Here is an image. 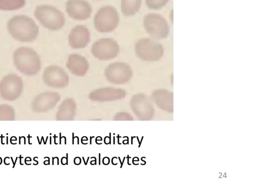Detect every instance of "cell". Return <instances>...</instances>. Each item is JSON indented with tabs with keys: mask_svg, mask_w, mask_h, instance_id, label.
Returning a JSON list of instances; mask_svg holds the SVG:
<instances>
[{
	"mask_svg": "<svg viewBox=\"0 0 258 193\" xmlns=\"http://www.w3.org/2000/svg\"><path fill=\"white\" fill-rule=\"evenodd\" d=\"M7 28L13 38L22 42L35 41L39 32L35 22L24 15H18L10 18L7 22Z\"/></svg>",
	"mask_w": 258,
	"mask_h": 193,
	"instance_id": "1",
	"label": "cell"
},
{
	"mask_svg": "<svg viewBox=\"0 0 258 193\" xmlns=\"http://www.w3.org/2000/svg\"><path fill=\"white\" fill-rule=\"evenodd\" d=\"M13 60L17 70L25 75H36L41 67L39 55L29 47H20L16 49L13 54Z\"/></svg>",
	"mask_w": 258,
	"mask_h": 193,
	"instance_id": "2",
	"label": "cell"
},
{
	"mask_svg": "<svg viewBox=\"0 0 258 193\" xmlns=\"http://www.w3.org/2000/svg\"><path fill=\"white\" fill-rule=\"evenodd\" d=\"M34 15L43 27L49 30H58L65 24L63 14L51 5H41L36 6Z\"/></svg>",
	"mask_w": 258,
	"mask_h": 193,
	"instance_id": "3",
	"label": "cell"
},
{
	"mask_svg": "<svg viewBox=\"0 0 258 193\" xmlns=\"http://www.w3.org/2000/svg\"><path fill=\"white\" fill-rule=\"evenodd\" d=\"M119 15L117 10L111 6L101 8L94 17V26L101 33L114 31L119 23Z\"/></svg>",
	"mask_w": 258,
	"mask_h": 193,
	"instance_id": "4",
	"label": "cell"
},
{
	"mask_svg": "<svg viewBox=\"0 0 258 193\" xmlns=\"http://www.w3.org/2000/svg\"><path fill=\"white\" fill-rule=\"evenodd\" d=\"M135 49L137 56L143 61H157L164 53L162 45L150 38L139 40L135 44Z\"/></svg>",
	"mask_w": 258,
	"mask_h": 193,
	"instance_id": "5",
	"label": "cell"
},
{
	"mask_svg": "<svg viewBox=\"0 0 258 193\" xmlns=\"http://www.w3.org/2000/svg\"><path fill=\"white\" fill-rule=\"evenodd\" d=\"M22 89V79L16 74H9L0 81V95L4 100H16L20 96Z\"/></svg>",
	"mask_w": 258,
	"mask_h": 193,
	"instance_id": "6",
	"label": "cell"
},
{
	"mask_svg": "<svg viewBox=\"0 0 258 193\" xmlns=\"http://www.w3.org/2000/svg\"><path fill=\"white\" fill-rule=\"evenodd\" d=\"M144 26L150 36L155 39L166 38L169 33V27L166 20L160 15L149 14L144 18Z\"/></svg>",
	"mask_w": 258,
	"mask_h": 193,
	"instance_id": "7",
	"label": "cell"
},
{
	"mask_svg": "<svg viewBox=\"0 0 258 193\" xmlns=\"http://www.w3.org/2000/svg\"><path fill=\"white\" fill-rule=\"evenodd\" d=\"M105 76L108 81L116 84H124L132 78L131 67L124 62H116L110 64L105 69Z\"/></svg>",
	"mask_w": 258,
	"mask_h": 193,
	"instance_id": "8",
	"label": "cell"
},
{
	"mask_svg": "<svg viewBox=\"0 0 258 193\" xmlns=\"http://www.w3.org/2000/svg\"><path fill=\"white\" fill-rule=\"evenodd\" d=\"M119 51L117 42L111 38H101L92 46L93 55L99 60H109L115 58Z\"/></svg>",
	"mask_w": 258,
	"mask_h": 193,
	"instance_id": "9",
	"label": "cell"
},
{
	"mask_svg": "<svg viewBox=\"0 0 258 193\" xmlns=\"http://www.w3.org/2000/svg\"><path fill=\"white\" fill-rule=\"evenodd\" d=\"M42 79L45 84L53 87H64L69 83L68 74L62 67L55 65L45 68Z\"/></svg>",
	"mask_w": 258,
	"mask_h": 193,
	"instance_id": "10",
	"label": "cell"
},
{
	"mask_svg": "<svg viewBox=\"0 0 258 193\" xmlns=\"http://www.w3.org/2000/svg\"><path fill=\"white\" fill-rule=\"evenodd\" d=\"M66 11L70 17L76 20H86L92 14L90 4L85 0H68Z\"/></svg>",
	"mask_w": 258,
	"mask_h": 193,
	"instance_id": "11",
	"label": "cell"
},
{
	"mask_svg": "<svg viewBox=\"0 0 258 193\" xmlns=\"http://www.w3.org/2000/svg\"><path fill=\"white\" fill-rule=\"evenodd\" d=\"M68 40L69 46L72 48H84L90 42V31L85 26L77 25L71 30Z\"/></svg>",
	"mask_w": 258,
	"mask_h": 193,
	"instance_id": "12",
	"label": "cell"
},
{
	"mask_svg": "<svg viewBox=\"0 0 258 193\" xmlns=\"http://www.w3.org/2000/svg\"><path fill=\"white\" fill-rule=\"evenodd\" d=\"M66 66L74 75L83 76L87 73L89 64L84 56L78 54H72L69 55Z\"/></svg>",
	"mask_w": 258,
	"mask_h": 193,
	"instance_id": "13",
	"label": "cell"
},
{
	"mask_svg": "<svg viewBox=\"0 0 258 193\" xmlns=\"http://www.w3.org/2000/svg\"><path fill=\"white\" fill-rule=\"evenodd\" d=\"M125 91L111 87L102 88L91 92L89 98L96 101H110L124 98Z\"/></svg>",
	"mask_w": 258,
	"mask_h": 193,
	"instance_id": "14",
	"label": "cell"
},
{
	"mask_svg": "<svg viewBox=\"0 0 258 193\" xmlns=\"http://www.w3.org/2000/svg\"><path fill=\"white\" fill-rule=\"evenodd\" d=\"M60 95L57 92H44L37 95L32 102L36 111L51 109L59 101Z\"/></svg>",
	"mask_w": 258,
	"mask_h": 193,
	"instance_id": "15",
	"label": "cell"
},
{
	"mask_svg": "<svg viewBox=\"0 0 258 193\" xmlns=\"http://www.w3.org/2000/svg\"><path fill=\"white\" fill-rule=\"evenodd\" d=\"M142 0H121V11L125 16H132L141 8Z\"/></svg>",
	"mask_w": 258,
	"mask_h": 193,
	"instance_id": "16",
	"label": "cell"
},
{
	"mask_svg": "<svg viewBox=\"0 0 258 193\" xmlns=\"http://www.w3.org/2000/svg\"><path fill=\"white\" fill-rule=\"evenodd\" d=\"M26 3V0H0V10H18L23 8Z\"/></svg>",
	"mask_w": 258,
	"mask_h": 193,
	"instance_id": "17",
	"label": "cell"
},
{
	"mask_svg": "<svg viewBox=\"0 0 258 193\" xmlns=\"http://www.w3.org/2000/svg\"><path fill=\"white\" fill-rule=\"evenodd\" d=\"M169 0H145L147 7L152 10H159L164 7Z\"/></svg>",
	"mask_w": 258,
	"mask_h": 193,
	"instance_id": "18",
	"label": "cell"
}]
</instances>
